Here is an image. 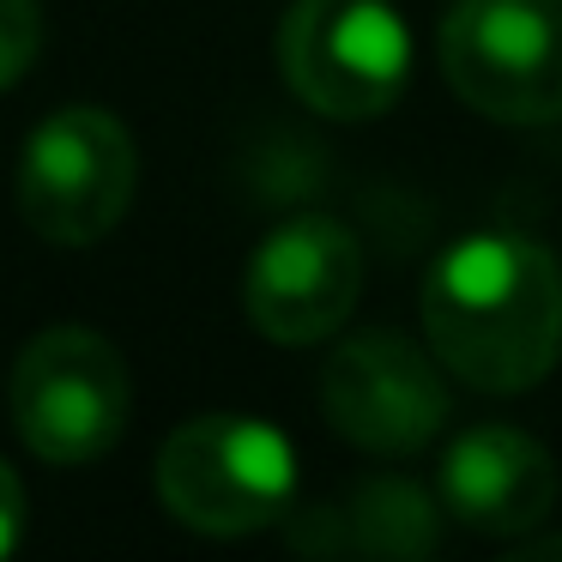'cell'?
<instances>
[{
	"label": "cell",
	"mask_w": 562,
	"mask_h": 562,
	"mask_svg": "<svg viewBox=\"0 0 562 562\" xmlns=\"http://www.w3.org/2000/svg\"><path fill=\"white\" fill-rule=\"evenodd\" d=\"M424 339L477 393H526L562 357V272L532 236L453 243L424 279Z\"/></svg>",
	"instance_id": "1"
},
{
	"label": "cell",
	"mask_w": 562,
	"mask_h": 562,
	"mask_svg": "<svg viewBox=\"0 0 562 562\" xmlns=\"http://www.w3.org/2000/svg\"><path fill=\"white\" fill-rule=\"evenodd\" d=\"M296 453L248 412H200L158 448V502L206 538H248L291 508Z\"/></svg>",
	"instance_id": "2"
},
{
	"label": "cell",
	"mask_w": 562,
	"mask_h": 562,
	"mask_svg": "<svg viewBox=\"0 0 562 562\" xmlns=\"http://www.w3.org/2000/svg\"><path fill=\"white\" fill-rule=\"evenodd\" d=\"M436 55L453 98L490 122H562V0H453Z\"/></svg>",
	"instance_id": "3"
},
{
	"label": "cell",
	"mask_w": 562,
	"mask_h": 562,
	"mask_svg": "<svg viewBox=\"0 0 562 562\" xmlns=\"http://www.w3.org/2000/svg\"><path fill=\"white\" fill-rule=\"evenodd\" d=\"M279 74L315 115L369 122L412 79V31L393 0H296L279 25Z\"/></svg>",
	"instance_id": "4"
},
{
	"label": "cell",
	"mask_w": 562,
	"mask_h": 562,
	"mask_svg": "<svg viewBox=\"0 0 562 562\" xmlns=\"http://www.w3.org/2000/svg\"><path fill=\"white\" fill-rule=\"evenodd\" d=\"M13 424L43 465H91L134 412L127 363L91 327H43L13 363Z\"/></svg>",
	"instance_id": "5"
},
{
	"label": "cell",
	"mask_w": 562,
	"mask_h": 562,
	"mask_svg": "<svg viewBox=\"0 0 562 562\" xmlns=\"http://www.w3.org/2000/svg\"><path fill=\"white\" fill-rule=\"evenodd\" d=\"M139 182L134 134L110 110H55L19 158V212L43 243L91 248L127 218Z\"/></svg>",
	"instance_id": "6"
},
{
	"label": "cell",
	"mask_w": 562,
	"mask_h": 562,
	"mask_svg": "<svg viewBox=\"0 0 562 562\" xmlns=\"http://www.w3.org/2000/svg\"><path fill=\"white\" fill-rule=\"evenodd\" d=\"M321 412L351 448L405 460L448 424V381L436 369V351H417L405 333L369 327L327 357Z\"/></svg>",
	"instance_id": "7"
},
{
	"label": "cell",
	"mask_w": 562,
	"mask_h": 562,
	"mask_svg": "<svg viewBox=\"0 0 562 562\" xmlns=\"http://www.w3.org/2000/svg\"><path fill=\"white\" fill-rule=\"evenodd\" d=\"M363 291V248L339 218H284L260 236L243 279V308L260 339L272 345H321L339 333Z\"/></svg>",
	"instance_id": "8"
},
{
	"label": "cell",
	"mask_w": 562,
	"mask_h": 562,
	"mask_svg": "<svg viewBox=\"0 0 562 562\" xmlns=\"http://www.w3.org/2000/svg\"><path fill=\"white\" fill-rule=\"evenodd\" d=\"M557 460L514 424H477L441 460V502L484 538H520L557 508Z\"/></svg>",
	"instance_id": "9"
},
{
	"label": "cell",
	"mask_w": 562,
	"mask_h": 562,
	"mask_svg": "<svg viewBox=\"0 0 562 562\" xmlns=\"http://www.w3.org/2000/svg\"><path fill=\"white\" fill-rule=\"evenodd\" d=\"M327 526V550H375V557H429L436 550V508L417 484L405 477H369L351 490L345 508H321Z\"/></svg>",
	"instance_id": "10"
},
{
	"label": "cell",
	"mask_w": 562,
	"mask_h": 562,
	"mask_svg": "<svg viewBox=\"0 0 562 562\" xmlns=\"http://www.w3.org/2000/svg\"><path fill=\"white\" fill-rule=\"evenodd\" d=\"M43 49V13L37 0H0V91H13L31 74Z\"/></svg>",
	"instance_id": "11"
},
{
	"label": "cell",
	"mask_w": 562,
	"mask_h": 562,
	"mask_svg": "<svg viewBox=\"0 0 562 562\" xmlns=\"http://www.w3.org/2000/svg\"><path fill=\"white\" fill-rule=\"evenodd\" d=\"M25 520H31L25 484H19L13 465L0 460V557H13V550H19V538H25Z\"/></svg>",
	"instance_id": "12"
},
{
	"label": "cell",
	"mask_w": 562,
	"mask_h": 562,
	"mask_svg": "<svg viewBox=\"0 0 562 562\" xmlns=\"http://www.w3.org/2000/svg\"><path fill=\"white\" fill-rule=\"evenodd\" d=\"M514 557H562V538H538V544H514Z\"/></svg>",
	"instance_id": "13"
}]
</instances>
